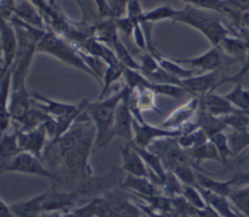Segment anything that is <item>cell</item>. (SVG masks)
<instances>
[{"instance_id":"obj_1","label":"cell","mask_w":249,"mask_h":217,"mask_svg":"<svg viewBox=\"0 0 249 217\" xmlns=\"http://www.w3.org/2000/svg\"><path fill=\"white\" fill-rule=\"evenodd\" d=\"M126 91L127 87L124 85L110 96H106L103 99H97L93 102H89L86 112L93 123L96 131L93 152L106 148L113 139L112 130L116 110L120 102L124 97Z\"/></svg>"},{"instance_id":"obj_2","label":"cell","mask_w":249,"mask_h":217,"mask_svg":"<svg viewBox=\"0 0 249 217\" xmlns=\"http://www.w3.org/2000/svg\"><path fill=\"white\" fill-rule=\"evenodd\" d=\"M37 53L47 54L55 57L62 63L89 74L98 83L96 76L82 58L79 50L53 30L47 29L37 45Z\"/></svg>"},{"instance_id":"obj_3","label":"cell","mask_w":249,"mask_h":217,"mask_svg":"<svg viewBox=\"0 0 249 217\" xmlns=\"http://www.w3.org/2000/svg\"><path fill=\"white\" fill-rule=\"evenodd\" d=\"M0 163L2 172H19L44 177L50 181L52 188H55L58 183L64 185L62 178L55 171L52 170L44 161L28 152L21 151L12 159Z\"/></svg>"},{"instance_id":"obj_4","label":"cell","mask_w":249,"mask_h":217,"mask_svg":"<svg viewBox=\"0 0 249 217\" xmlns=\"http://www.w3.org/2000/svg\"><path fill=\"white\" fill-rule=\"evenodd\" d=\"M97 217H140V210L131 203L124 189L119 187L100 197Z\"/></svg>"},{"instance_id":"obj_5","label":"cell","mask_w":249,"mask_h":217,"mask_svg":"<svg viewBox=\"0 0 249 217\" xmlns=\"http://www.w3.org/2000/svg\"><path fill=\"white\" fill-rule=\"evenodd\" d=\"M147 148L160 157L167 170H171L174 166L179 164H191L196 170H197V167L191 158L189 151L183 149L178 144L177 137H164L157 139Z\"/></svg>"},{"instance_id":"obj_6","label":"cell","mask_w":249,"mask_h":217,"mask_svg":"<svg viewBox=\"0 0 249 217\" xmlns=\"http://www.w3.org/2000/svg\"><path fill=\"white\" fill-rule=\"evenodd\" d=\"M178 63H186L202 71L221 72L227 64L235 60L227 56L218 46H212L205 53L190 58H173Z\"/></svg>"},{"instance_id":"obj_7","label":"cell","mask_w":249,"mask_h":217,"mask_svg":"<svg viewBox=\"0 0 249 217\" xmlns=\"http://www.w3.org/2000/svg\"><path fill=\"white\" fill-rule=\"evenodd\" d=\"M221 18L224 17L218 13L186 4L184 8L180 9L179 14L173 22H181L187 24L202 33L210 23Z\"/></svg>"},{"instance_id":"obj_8","label":"cell","mask_w":249,"mask_h":217,"mask_svg":"<svg viewBox=\"0 0 249 217\" xmlns=\"http://www.w3.org/2000/svg\"><path fill=\"white\" fill-rule=\"evenodd\" d=\"M181 133V129H168L162 127L152 126L146 122L141 124L133 120V139L131 142L137 146L147 148L157 139L178 137Z\"/></svg>"},{"instance_id":"obj_9","label":"cell","mask_w":249,"mask_h":217,"mask_svg":"<svg viewBox=\"0 0 249 217\" xmlns=\"http://www.w3.org/2000/svg\"><path fill=\"white\" fill-rule=\"evenodd\" d=\"M1 52H2V66L1 75L12 69L17 53H18V35L15 26L11 21L1 20Z\"/></svg>"},{"instance_id":"obj_10","label":"cell","mask_w":249,"mask_h":217,"mask_svg":"<svg viewBox=\"0 0 249 217\" xmlns=\"http://www.w3.org/2000/svg\"><path fill=\"white\" fill-rule=\"evenodd\" d=\"M15 128L18 130L20 150L28 152L45 162L44 152L50 140L44 125L29 131H21L18 127Z\"/></svg>"},{"instance_id":"obj_11","label":"cell","mask_w":249,"mask_h":217,"mask_svg":"<svg viewBox=\"0 0 249 217\" xmlns=\"http://www.w3.org/2000/svg\"><path fill=\"white\" fill-rule=\"evenodd\" d=\"M82 197L83 195L76 190L60 191L56 188L51 187L44 200L43 210L59 211L62 213L70 212Z\"/></svg>"},{"instance_id":"obj_12","label":"cell","mask_w":249,"mask_h":217,"mask_svg":"<svg viewBox=\"0 0 249 217\" xmlns=\"http://www.w3.org/2000/svg\"><path fill=\"white\" fill-rule=\"evenodd\" d=\"M199 108V97L192 96L189 101L175 109L161 123L160 127L168 129H183L193 122Z\"/></svg>"},{"instance_id":"obj_13","label":"cell","mask_w":249,"mask_h":217,"mask_svg":"<svg viewBox=\"0 0 249 217\" xmlns=\"http://www.w3.org/2000/svg\"><path fill=\"white\" fill-rule=\"evenodd\" d=\"M222 78L221 72L211 71L200 75H194L181 81L183 87L192 96L200 97L209 91L216 90V85Z\"/></svg>"},{"instance_id":"obj_14","label":"cell","mask_w":249,"mask_h":217,"mask_svg":"<svg viewBox=\"0 0 249 217\" xmlns=\"http://www.w3.org/2000/svg\"><path fill=\"white\" fill-rule=\"evenodd\" d=\"M31 96L33 106L43 110L44 112L52 116L53 119H58L69 114H72L75 111H77L82 105V101L75 104L57 101L51 99L47 96H44L43 94L36 91L31 92Z\"/></svg>"},{"instance_id":"obj_15","label":"cell","mask_w":249,"mask_h":217,"mask_svg":"<svg viewBox=\"0 0 249 217\" xmlns=\"http://www.w3.org/2000/svg\"><path fill=\"white\" fill-rule=\"evenodd\" d=\"M128 90H129V88H127V91L124 97L117 107L113 130H112V138L116 136L121 137L124 139L126 142L132 141L133 139V120H134L126 101V95Z\"/></svg>"},{"instance_id":"obj_16","label":"cell","mask_w":249,"mask_h":217,"mask_svg":"<svg viewBox=\"0 0 249 217\" xmlns=\"http://www.w3.org/2000/svg\"><path fill=\"white\" fill-rule=\"evenodd\" d=\"M121 158V169L126 174L150 178V172L146 163L130 142H126V144L122 147Z\"/></svg>"},{"instance_id":"obj_17","label":"cell","mask_w":249,"mask_h":217,"mask_svg":"<svg viewBox=\"0 0 249 217\" xmlns=\"http://www.w3.org/2000/svg\"><path fill=\"white\" fill-rule=\"evenodd\" d=\"M199 103L209 114L215 117H225L239 110L224 95H220L215 91H209L200 96Z\"/></svg>"},{"instance_id":"obj_18","label":"cell","mask_w":249,"mask_h":217,"mask_svg":"<svg viewBox=\"0 0 249 217\" xmlns=\"http://www.w3.org/2000/svg\"><path fill=\"white\" fill-rule=\"evenodd\" d=\"M32 106L31 92L28 91L26 86L12 90L8 110L13 122L20 120L32 108Z\"/></svg>"},{"instance_id":"obj_19","label":"cell","mask_w":249,"mask_h":217,"mask_svg":"<svg viewBox=\"0 0 249 217\" xmlns=\"http://www.w3.org/2000/svg\"><path fill=\"white\" fill-rule=\"evenodd\" d=\"M49 189L30 199L10 203L9 207L17 217H38L43 210V203Z\"/></svg>"},{"instance_id":"obj_20","label":"cell","mask_w":249,"mask_h":217,"mask_svg":"<svg viewBox=\"0 0 249 217\" xmlns=\"http://www.w3.org/2000/svg\"><path fill=\"white\" fill-rule=\"evenodd\" d=\"M120 187L124 190L131 191L138 197L162 194L160 187H158L149 177L134 176L131 174L125 175V178Z\"/></svg>"},{"instance_id":"obj_21","label":"cell","mask_w":249,"mask_h":217,"mask_svg":"<svg viewBox=\"0 0 249 217\" xmlns=\"http://www.w3.org/2000/svg\"><path fill=\"white\" fill-rule=\"evenodd\" d=\"M14 17L34 27L47 29L46 21L41 11L29 0H22L17 4Z\"/></svg>"},{"instance_id":"obj_22","label":"cell","mask_w":249,"mask_h":217,"mask_svg":"<svg viewBox=\"0 0 249 217\" xmlns=\"http://www.w3.org/2000/svg\"><path fill=\"white\" fill-rule=\"evenodd\" d=\"M194 121L196 127L203 129L209 138L218 132L224 131L228 127L223 117H215L209 114L200 103Z\"/></svg>"},{"instance_id":"obj_23","label":"cell","mask_w":249,"mask_h":217,"mask_svg":"<svg viewBox=\"0 0 249 217\" xmlns=\"http://www.w3.org/2000/svg\"><path fill=\"white\" fill-rule=\"evenodd\" d=\"M196 182L197 186L207 190L211 193L223 196V197H229L231 194V186L235 184V179L231 178L230 180L226 181H221V180H216L213 179L209 176V173L205 172H200V171H196Z\"/></svg>"},{"instance_id":"obj_24","label":"cell","mask_w":249,"mask_h":217,"mask_svg":"<svg viewBox=\"0 0 249 217\" xmlns=\"http://www.w3.org/2000/svg\"><path fill=\"white\" fill-rule=\"evenodd\" d=\"M218 47L227 56L234 59L235 61L241 62V65L244 63L246 56V44L240 36L231 34L227 36Z\"/></svg>"},{"instance_id":"obj_25","label":"cell","mask_w":249,"mask_h":217,"mask_svg":"<svg viewBox=\"0 0 249 217\" xmlns=\"http://www.w3.org/2000/svg\"><path fill=\"white\" fill-rule=\"evenodd\" d=\"M197 188L199 189L207 204L211 205L221 215V217H241L239 212H236L235 208L231 206V203L227 197L211 193L198 186Z\"/></svg>"},{"instance_id":"obj_26","label":"cell","mask_w":249,"mask_h":217,"mask_svg":"<svg viewBox=\"0 0 249 217\" xmlns=\"http://www.w3.org/2000/svg\"><path fill=\"white\" fill-rule=\"evenodd\" d=\"M149 53H151L157 58L160 66L163 70H165L166 72H168L169 74H171L172 76H174L180 80L190 78L196 74V70L187 69V68L183 67L180 63L175 61L173 58H167V57L163 56L160 53H159L157 51L156 48L152 52H149Z\"/></svg>"},{"instance_id":"obj_27","label":"cell","mask_w":249,"mask_h":217,"mask_svg":"<svg viewBox=\"0 0 249 217\" xmlns=\"http://www.w3.org/2000/svg\"><path fill=\"white\" fill-rule=\"evenodd\" d=\"M188 151H189L191 158L195 162V163L197 167V170L200 172L208 173L200 167V163L202 161L210 160V161H216V162L222 163V160H221V157H220V154H219L217 148L210 140H208L207 142H205L202 145L194 147Z\"/></svg>"},{"instance_id":"obj_28","label":"cell","mask_w":249,"mask_h":217,"mask_svg":"<svg viewBox=\"0 0 249 217\" xmlns=\"http://www.w3.org/2000/svg\"><path fill=\"white\" fill-rule=\"evenodd\" d=\"M237 33H238V36H240L245 44H246V56H245V61L244 63L241 65L240 69L231 75V76H222V78L220 79V81L217 83L216 85V89L219 88L220 86L226 84V83H238V82H241L242 78L248 74L249 72V29L245 28V27H242L240 26L238 29H237Z\"/></svg>"},{"instance_id":"obj_29","label":"cell","mask_w":249,"mask_h":217,"mask_svg":"<svg viewBox=\"0 0 249 217\" xmlns=\"http://www.w3.org/2000/svg\"><path fill=\"white\" fill-rule=\"evenodd\" d=\"M20 147L18 143V130L11 133L7 131L1 133V143H0V162H5L20 153Z\"/></svg>"},{"instance_id":"obj_30","label":"cell","mask_w":249,"mask_h":217,"mask_svg":"<svg viewBox=\"0 0 249 217\" xmlns=\"http://www.w3.org/2000/svg\"><path fill=\"white\" fill-rule=\"evenodd\" d=\"M180 9H175L169 4L160 5L159 7H156L148 12H144L142 18H141V23L148 22V23H154L160 20H173L179 14Z\"/></svg>"},{"instance_id":"obj_31","label":"cell","mask_w":249,"mask_h":217,"mask_svg":"<svg viewBox=\"0 0 249 217\" xmlns=\"http://www.w3.org/2000/svg\"><path fill=\"white\" fill-rule=\"evenodd\" d=\"M224 96L237 109L249 113V90L245 89L241 82L235 83L232 90Z\"/></svg>"},{"instance_id":"obj_32","label":"cell","mask_w":249,"mask_h":217,"mask_svg":"<svg viewBox=\"0 0 249 217\" xmlns=\"http://www.w3.org/2000/svg\"><path fill=\"white\" fill-rule=\"evenodd\" d=\"M124 69L125 68L121 63L107 66L102 77L101 90L97 99H103L107 96V93L109 92L112 85L124 76Z\"/></svg>"},{"instance_id":"obj_33","label":"cell","mask_w":249,"mask_h":217,"mask_svg":"<svg viewBox=\"0 0 249 217\" xmlns=\"http://www.w3.org/2000/svg\"><path fill=\"white\" fill-rule=\"evenodd\" d=\"M227 136L229 146L233 157H237L245 148L249 146V130H237L230 128Z\"/></svg>"},{"instance_id":"obj_34","label":"cell","mask_w":249,"mask_h":217,"mask_svg":"<svg viewBox=\"0 0 249 217\" xmlns=\"http://www.w3.org/2000/svg\"><path fill=\"white\" fill-rule=\"evenodd\" d=\"M112 49L114 50L120 63L124 67L128 69L133 70H140V64L138 61L134 59L131 53L127 50L124 43L122 41L120 37L115 41V43L112 46Z\"/></svg>"},{"instance_id":"obj_35","label":"cell","mask_w":249,"mask_h":217,"mask_svg":"<svg viewBox=\"0 0 249 217\" xmlns=\"http://www.w3.org/2000/svg\"><path fill=\"white\" fill-rule=\"evenodd\" d=\"M228 199L243 217H249V186L232 190Z\"/></svg>"},{"instance_id":"obj_36","label":"cell","mask_w":249,"mask_h":217,"mask_svg":"<svg viewBox=\"0 0 249 217\" xmlns=\"http://www.w3.org/2000/svg\"><path fill=\"white\" fill-rule=\"evenodd\" d=\"M160 190L164 196L171 199L176 196L182 195L183 184L171 170H167L165 179L161 184Z\"/></svg>"},{"instance_id":"obj_37","label":"cell","mask_w":249,"mask_h":217,"mask_svg":"<svg viewBox=\"0 0 249 217\" xmlns=\"http://www.w3.org/2000/svg\"><path fill=\"white\" fill-rule=\"evenodd\" d=\"M209 140L215 145V147L217 148L221 160H222V163L224 165H227L229 163V159L231 157H233L230 146H229V141H228V136L227 133H225L224 131L218 132L214 135H212Z\"/></svg>"},{"instance_id":"obj_38","label":"cell","mask_w":249,"mask_h":217,"mask_svg":"<svg viewBox=\"0 0 249 217\" xmlns=\"http://www.w3.org/2000/svg\"><path fill=\"white\" fill-rule=\"evenodd\" d=\"M228 127L237 130H248L249 113L238 110L235 113L223 117Z\"/></svg>"},{"instance_id":"obj_39","label":"cell","mask_w":249,"mask_h":217,"mask_svg":"<svg viewBox=\"0 0 249 217\" xmlns=\"http://www.w3.org/2000/svg\"><path fill=\"white\" fill-rule=\"evenodd\" d=\"M138 95V104L141 111H157L161 113L156 106V93L150 89L139 88L135 89Z\"/></svg>"},{"instance_id":"obj_40","label":"cell","mask_w":249,"mask_h":217,"mask_svg":"<svg viewBox=\"0 0 249 217\" xmlns=\"http://www.w3.org/2000/svg\"><path fill=\"white\" fill-rule=\"evenodd\" d=\"M171 171L177 176L183 185H191L197 187L196 169L191 164H179L174 166Z\"/></svg>"},{"instance_id":"obj_41","label":"cell","mask_w":249,"mask_h":217,"mask_svg":"<svg viewBox=\"0 0 249 217\" xmlns=\"http://www.w3.org/2000/svg\"><path fill=\"white\" fill-rule=\"evenodd\" d=\"M182 196L196 209H202L207 205V202L205 201V199H204L203 196L201 195L199 189L196 186L183 185Z\"/></svg>"},{"instance_id":"obj_42","label":"cell","mask_w":249,"mask_h":217,"mask_svg":"<svg viewBox=\"0 0 249 217\" xmlns=\"http://www.w3.org/2000/svg\"><path fill=\"white\" fill-rule=\"evenodd\" d=\"M99 201L100 197H93L87 204H84L76 208L72 212L76 217H97Z\"/></svg>"},{"instance_id":"obj_43","label":"cell","mask_w":249,"mask_h":217,"mask_svg":"<svg viewBox=\"0 0 249 217\" xmlns=\"http://www.w3.org/2000/svg\"><path fill=\"white\" fill-rule=\"evenodd\" d=\"M114 19H115V23L118 31L123 32L124 35L126 37L132 36L133 21L126 15H124L119 18H114Z\"/></svg>"},{"instance_id":"obj_44","label":"cell","mask_w":249,"mask_h":217,"mask_svg":"<svg viewBox=\"0 0 249 217\" xmlns=\"http://www.w3.org/2000/svg\"><path fill=\"white\" fill-rule=\"evenodd\" d=\"M16 0H0V12L2 19L10 21L15 15L17 8Z\"/></svg>"},{"instance_id":"obj_45","label":"cell","mask_w":249,"mask_h":217,"mask_svg":"<svg viewBox=\"0 0 249 217\" xmlns=\"http://www.w3.org/2000/svg\"><path fill=\"white\" fill-rule=\"evenodd\" d=\"M93 2H94V5H95V8L97 10L98 15L102 18H112L108 0H93Z\"/></svg>"},{"instance_id":"obj_46","label":"cell","mask_w":249,"mask_h":217,"mask_svg":"<svg viewBox=\"0 0 249 217\" xmlns=\"http://www.w3.org/2000/svg\"><path fill=\"white\" fill-rule=\"evenodd\" d=\"M196 213L198 217H221V215L209 204L202 209H196Z\"/></svg>"},{"instance_id":"obj_47","label":"cell","mask_w":249,"mask_h":217,"mask_svg":"<svg viewBox=\"0 0 249 217\" xmlns=\"http://www.w3.org/2000/svg\"><path fill=\"white\" fill-rule=\"evenodd\" d=\"M1 217H17L4 200H1Z\"/></svg>"},{"instance_id":"obj_48","label":"cell","mask_w":249,"mask_h":217,"mask_svg":"<svg viewBox=\"0 0 249 217\" xmlns=\"http://www.w3.org/2000/svg\"><path fill=\"white\" fill-rule=\"evenodd\" d=\"M240 26L249 29V11L242 12L240 15Z\"/></svg>"},{"instance_id":"obj_49","label":"cell","mask_w":249,"mask_h":217,"mask_svg":"<svg viewBox=\"0 0 249 217\" xmlns=\"http://www.w3.org/2000/svg\"><path fill=\"white\" fill-rule=\"evenodd\" d=\"M63 213L59 211H43L38 217H62Z\"/></svg>"},{"instance_id":"obj_50","label":"cell","mask_w":249,"mask_h":217,"mask_svg":"<svg viewBox=\"0 0 249 217\" xmlns=\"http://www.w3.org/2000/svg\"><path fill=\"white\" fill-rule=\"evenodd\" d=\"M49 1V4L51 6H55V3H56V0H48Z\"/></svg>"},{"instance_id":"obj_51","label":"cell","mask_w":249,"mask_h":217,"mask_svg":"<svg viewBox=\"0 0 249 217\" xmlns=\"http://www.w3.org/2000/svg\"><path fill=\"white\" fill-rule=\"evenodd\" d=\"M75 1H76V2L80 5V7H81V4H82V3H81V1H80V0H75Z\"/></svg>"},{"instance_id":"obj_52","label":"cell","mask_w":249,"mask_h":217,"mask_svg":"<svg viewBox=\"0 0 249 217\" xmlns=\"http://www.w3.org/2000/svg\"><path fill=\"white\" fill-rule=\"evenodd\" d=\"M241 217H243V216H242V215H241Z\"/></svg>"}]
</instances>
